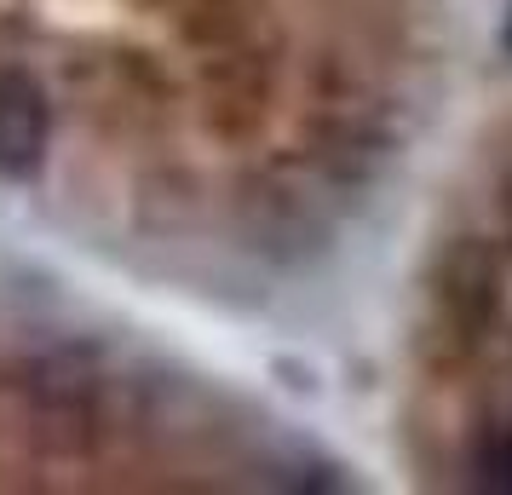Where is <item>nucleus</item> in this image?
<instances>
[{
	"mask_svg": "<svg viewBox=\"0 0 512 495\" xmlns=\"http://www.w3.org/2000/svg\"><path fill=\"white\" fill-rule=\"evenodd\" d=\"M52 110L41 81L24 70H0V179H29L47 156Z\"/></svg>",
	"mask_w": 512,
	"mask_h": 495,
	"instance_id": "obj_1",
	"label": "nucleus"
},
{
	"mask_svg": "<svg viewBox=\"0 0 512 495\" xmlns=\"http://www.w3.org/2000/svg\"><path fill=\"white\" fill-rule=\"evenodd\" d=\"M507 467H512V449H507Z\"/></svg>",
	"mask_w": 512,
	"mask_h": 495,
	"instance_id": "obj_2",
	"label": "nucleus"
},
{
	"mask_svg": "<svg viewBox=\"0 0 512 495\" xmlns=\"http://www.w3.org/2000/svg\"><path fill=\"white\" fill-rule=\"evenodd\" d=\"M507 41H512V29H507Z\"/></svg>",
	"mask_w": 512,
	"mask_h": 495,
	"instance_id": "obj_3",
	"label": "nucleus"
}]
</instances>
